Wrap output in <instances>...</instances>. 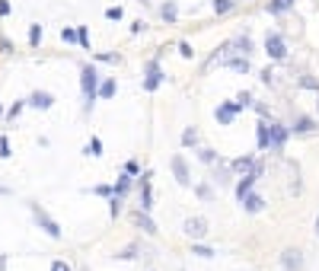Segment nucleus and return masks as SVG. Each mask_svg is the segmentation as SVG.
<instances>
[{"instance_id":"nucleus-1","label":"nucleus","mask_w":319,"mask_h":271,"mask_svg":"<svg viewBox=\"0 0 319 271\" xmlns=\"http://www.w3.org/2000/svg\"><path fill=\"white\" fill-rule=\"evenodd\" d=\"M80 86H83V96H86V108H93V102H96V86H99L96 67H83V74H80Z\"/></svg>"},{"instance_id":"nucleus-2","label":"nucleus","mask_w":319,"mask_h":271,"mask_svg":"<svg viewBox=\"0 0 319 271\" xmlns=\"http://www.w3.org/2000/svg\"><path fill=\"white\" fill-rule=\"evenodd\" d=\"M265 51H268V58H274V61H284V58H287V45H284V39L278 32H268L265 35Z\"/></svg>"},{"instance_id":"nucleus-3","label":"nucleus","mask_w":319,"mask_h":271,"mask_svg":"<svg viewBox=\"0 0 319 271\" xmlns=\"http://www.w3.org/2000/svg\"><path fill=\"white\" fill-rule=\"evenodd\" d=\"M182 230H185V236H189V240H201V236L207 233V220H205V217H189Z\"/></svg>"},{"instance_id":"nucleus-4","label":"nucleus","mask_w":319,"mask_h":271,"mask_svg":"<svg viewBox=\"0 0 319 271\" xmlns=\"http://www.w3.org/2000/svg\"><path fill=\"white\" fill-rule=\"evenodd\" d=\"M32 214H35V220H38V224L45 226V233H48V236H54V240L61 236V226L54 224V220H51V217H48V214H45V211H42V208H38V204H35V208H32Z\"/></svg>"},{"instance_id":"nucleus-5","label":"nucleus","mask_w":319,"mask_h":271,"mask_svg":"<svg viewBox=\"0 0 319 271\" xmlns=\"http://www.w3.org/2000/svg\"><path fill=\"white\" fill-rule=\"evenodd\" d=\"M243 108H246V102H239V99H236V102H227V105L217 108V121H230V118H233L236 112H243Z\"/></svg>"},{"instance_id":"nucleus-6","label":"nucleus","mask_w":319,"mask_h":271,"mask_svg":"<svg viewBox=\"0 0 319 271\" xmlns=\"http://www.w3.org/2000/svg\"><path fill=\"white\" fill-rule=\"evenodd\" d=\"M281 265H284L287 271H300V268H303V258H300V252H294V249H287V252L281 256Z\"/></svg>"},{"instance_id":"nucleus-7","label":"nucleus","mask_w":319,"mask_h":271,"mask_svg":"<svg viewBox=\"0 0 319 271\" xmlns=\"http://www.w3.org/2000/svg\"><path fill=\"white\" fill-rule=\"evenodd\" d=\"M284 137H287V131H284L281 124H271V128H268V144H271V147H281Z\"/></svg>"},{"instance_id":"nucleus-8","label":"nucleus","mask_w":319,"mask_h":271,"mask_svg":"<svg viewBox=\"0 0 319 271\" xmlns=\"http://www.w3.org/2000/svg\"><path fill=\"white\" fill-rule=\"evenodd\" d=\"M255 179H258V172H252V176H246L243 182H239V185H236V198H239V201H243L246 195L252 192V185H255Z\"/></svg>"},{"instance_id":"nucleus-9","label":"nucleus","mask_w":319,"mask_h":271,"mask_svg":"<svg viewBox=\"0 0 319 271\" xmlns=\"http://www.w3.org/2000/svg\"><path fill=\"white\" fill-rule=\"evenodd\" d=\"M51 93H32L29 96V105H35V108H51Z\"/></svg>"},{"instance_id":"nucleus-10","label":"nucleus","mask_w":319,"mask_h":271,"mask_svg":"<svg viewBox=\"0 0 319 271\" xmlns=\"http://www.w3.org/2000/svg\"><path fill=\"white\" fill-rule=\"evenodd\" d=\"M173 172H175V179H179L182 185H189V169H185L182 156H175V160H173Z\"/></svg>"},{"instance_id":"nucleus-11","label":"nucleus","mask_w":319,"mask_h":271,"mask_svg":"<svg viewBox=\"0 0 319 271\" xmlns=\"http://www.w3.org/2000/svg\"><path fill=\"white\" fill-rule=\"evenodd\" d=\"M243 204H246V211H249V214H258V211L265 208V201H262L258 195H246V198H243Z\"/></svg>"},{"instance_id":"nucleus-12","label":"nucleus","mask_w":319,"mask_h":271,"mask_svg":"<svg viewBox=\"0 0 319 271\" xmlns=\"http://www.w3.org/2000/svg\"><path fill=\"white\" fill-rule=\"evenodd\" d=\"M227 64L230 70H236V74H246V70H249V61H246V58H230V61H223Z\"/></svg>"},{"instance_id":"nucleus-13","label":"nucleus","mask_w":319,"mask_h":271,"mask_svg":"<svg viewBox=\"0 0 319 271\" xmlns=\"http://www.w3.org/2000/svg\"><path fill=\"white\" fill-rule=\"evenodd\" d=\"M294 7V0H271L268 3V13H284V10Z\"/></svg>"},{"instance_id":"nucleus-14","label":"nucleus","mask_w":319,"mask_h":271,"mask_svg":"<svg viewBox=\"0 0 319 271\" xmlns=\"http://www.w3.org/2000/svg\"><path fill=\"white\" fill-rule=\"evenodd\" d=\"M160 80H163V74L157 70V64H150V77H147V90H157Z\"/></svg>"},{"instance_id":"nucleus-15","label":"nucleus","mask_w":319,"mask_h":271,"mask_svg":"<svg viewBox=\"0 0 319 271\" xmlns=\"http://www.w3.org/2000/svg\"><path fill=\"white\" fill-rule=\"evenodd\" d=\"M99 96H102V99H112L115 96V80H106V83L99 86Z\"/></svg>"},{"instance_id":"nucleus-16","label":"nucleus","mask_w":319,"mask_h":271,"mask_svg":"<svg viewBox=\"0 0 319 271\" xmlns=\"http://www.w3.org/2000/svg\"><path fill=\"white\" fill-rule=\"evenodd\" d=\"M258 147H268V124H258Z\"/></svg>"},{"instance_id":"nucleus-17","label":"nucleus","mask_w":319,"mask_h":271,"mask_svg":"<svg viewBox=\"0 0 319 271\" xmlns=\"http://www.w3.org/2000/svg\"><path fill=\"white\" fill-rule=\"evenodd\" d=\"M182 144H185V147H191V144H198V131H195V128H189V131L182 134Z\"/></svg>"},{"instance_id":"nucleus-18","label":"nucleus","mask_w":319,"mask_h":271,"mask_svg":"<svg viewBox=\"0 0 319 271\" xmlns=\"http://www.w3.org/2000/svg\"><path fill=\"white\" fill-rule=\"evenodd\" d=\"M233 7V0H214V13H227Z\"/></svg>"},{"instance_id":"nucleus-19","label":"nucleus","mask_w":319,"mask_h":271,"mask_svg":"<svg viewBox=\"0 0 319 271\" xmlns=\"http://www.w3.org/2000/svg\"><path fill=\"white\" fill-rule=\"evenodd\" d=\"M153 208V198H150V182L144 179V211H150Z\"/></svg>"},{"instance_id":"nucleus-20","label":"nucleus","mask_w":319,"mask_h":271,"mask_svg":"<svg viewBox=\"0 0 319 271\" xmlns=\"http://www.w3.org/2000/svg\"><path fill=\"white\" fill-rule=\"evenodd\" d=\"M77 42H80L83 48H90V35H86V26H80V29H77Z\"/></svg>"},{"instance_id":"nucleus-21","label":"nucleus","mask_w":319,"mask_h":271,"mask_svg":"<svg viewBox=\"0 0 319 271\" xmlns=\"http://www.w3.org/2000/svg\"><path fill=\"white\" fill-rule=\"evenodd\" d=\"M294 131H313V121L310 118H297V128Z\"/></svg>"},{"instance_id":"nucleus-22","label":"nucleus","mask_w":319,"mask_h":271,"mask_svg":"<svg viewBox=\"0 0 319 271\" xmlns=\"http://www.w3.org/2000/svg\"><path fill=\"white\" fill-rule=\"evenodd\" d=\"M191 256H201V258H211V256H214V252H211V249H207V246H195V249H191Z\"/></svg>"},{"instance_id":"nucleus-23","label":"nucleus","mask_w":319,"mask_h":271,"mask_svg":"<svg viewBox=\"0 0 319 271\" xmlns=\"http://www.w3.org/2000/svg\"><path fill=\"white\" fill-rule=\"evenodd\" d=\"M38 39H42V26L35 23V26H32V29H29V42H32V45H35Z\"/></svg>"},{"instance_id":"nucleus-24","label":"nucleus","mask_w":319,"mask_h":271,"mask_svg":"<svg viewBox=\"0 0 319 271\" xmlns=\"http://www.w3.org/2000/svg\"><path fill=\"white\" fill-rule=\"evenodd\" d=\"M163 19H169V23L175 19V3H166V7H163Z\"/></svg>"},{"instance_id":"nucleus-25","label":"nucleus","mask_w":319,"mask_h":271,"mask_svg":"<svg viewBox=\"0 0 319 271\" xmlns=\"http://www.w3.org/2000/svg\"><path fill=\"white\" fill-rule=\"evenodd\" d=\"M233 166H236L239 172H243V169H252V160H249V156H243V160H236Z\"/></svg>"},{"instance_id":"nucleus-26","label":"nucleus","mask_w":319,"mask_h":271,"mask_svg":"<svg viewBox=\"0 0 319 271\" xmlns=\"http://www.w3.org/2000/svg\"><path fill=\"white\" fill-rule=\"evenodd\" d=\"M90 150H93V156H99V153H102V144L93 137V140H90V147H86V153H90Z\"/></svg>"},{"instance_id":"nucleus-27","label":"nucleus","mask_w":319,"mask_h":271,"mask_svg":"<svg viewBox=\"0 0 319 271\" xmlns=\"http://www.w3.org/2000/svg\"><path fill=\"white\" fill-rule=\"evenodd\" d=\"M106 16H109V19H122V7H109Z\"/></svg>"},{"instance_id":"nucleus-28","label":"nucleus","mask_w":319,"mask_h":271,"mask_svg":"<svg viewBox=\"0 0 319 271\" xmlns=\"http://www.w3.org/2000/svg\"><path fill=\"white\" fill-rule=\"evenodd\" d=\"M0 156H3V160L10 156V144H7V137H0Z\"/></svg>"},{"instance_id":"nucleus-29","label":"nucleus","mask_w":319,"mask_h":271,"mask_svg":"<svg viewBox=\"0 0 319 271\" xmlns=\"http://www.w3.org/2000/svg\"><path fill=\"white\" fill-rule=\"evenodd\" d=\"M137 220H141V226H144V230H147V233H157V226H153V224H150V220H147V217H137Z\"/></svg>"},{"instance_id":"nucleus-30","label":"nucleus","mask_w":319,"mask_h":271,"mask_svg":"<svg viewBox=\"0 0 319 271\" xmlns=\"http://www.w3.org/2000/svg\"><path fill=\"white\" fill-rule=\"evenodd\" d=\"M61 39H64V42H74L77 32H74V29H61Z\"/></svg>"},{"instance_id":"nucleus-31","label":"nucleus","mask_w":319,"mask_h":271,"mask_svg":"<svg viewBox=\"0 0 319 271\" xmlns=\"http://www.w3.org/2000/svg\"><path fill=\"white\" fill-rule=\"evenodd\" d=\"M51 271H70V265H67V262H54Z\"/></svg>"},{"instance_id":"nucleus-32","label":"nucleus","mask_w":319,"mask_h":271,"mask_svg":"<svg viewBox=\"0 0 319 271\" xmlns=\"http://www.w3.org/2000/svg\"><path fill=\"white\" fill-rule=\"evenodd\" d=\"M10 13V3H7V0H0V16H7Z\"/></svg>"},{"instance_id":"nucleus-33","label":"nucleus","mask_w":319,"mask_h":271,"mask_svg":"<svg viewBox=\"0 0 319 271\" xmlns=\"http://www.w3.org/2000/svg\"><path fill=\"white\" fill-rule=\"evenodd\" d=\"M316 233H319V220H316Z\"/></svg>"}]
</instances>
